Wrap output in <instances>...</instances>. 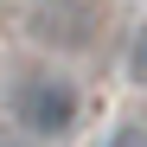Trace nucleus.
Returning a JSON list of instances; mask_svg holds the SVG:
<instances>
[{"label":"nucleus","instance_id":"obj_1","mask_svg":"<svg viewBox=\"0 0 147 147\" xmlns=\"http://www.w3.org/2000/svg\"><path fill=\"white\" fill-rule=\"evenodd\" d=\"M77 83H64V77H19V90H13V115H19V128L26 134H38V141H58V134H70L77 128Z\"/></svg>","mask_w":147,"mask_h":147},{"label":"nucleus","instance_id":"obj_2","mask_svg":"<svg viewBox=\"0 0 147 147\" xmlns=\"http://www.w3.org/2000/svg\"><path fill=\"white\" fill-rule=\"evenodd\" d=\"M26 26L38 45H51V51H83L96 38V7L90 0H32Z\"/></svg>","mask_w":147,"mask_h":147},{"label":"nucleus","instance_id":"obj_3","mask_svg":"<svg viewBox=\"0 0 147 147\" xmlns=\"http://www.w3.org/2000/svg\"><path fill=\"white\" fill-rule=\"evenodd\" d=\"M128 77H134V83H147V26L128 38Z\"/></svg>","mask_w":147,"mask_h":147},{"label":"nucleus","instance_id":"obj_4","mask_svg":"<svg viewBox=\"0 0 147 147\" xmlns=\"http://www.w3.org/2000/svg\"><path fill=\"white\" fill-rule=\"evenodd\" d=\"M102 147H147V128H141V121H128V128H115Z\"/></svg>","mask_w":147,"mask_h":147},{"label":"nucleus","instance_id":"obj_5","mask_svg":"<svg viewBox=\"0 0 147 147\" xmlns=\"http://www.w3.org/2000/svg\"><path fill=\"white\" fill-rule=\"evenodd\" d=\"M0 147H26V141H0Z\"/></svg>","mask_w":147,"mask_h":147}]
</instances>
